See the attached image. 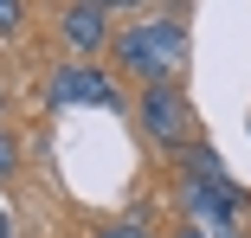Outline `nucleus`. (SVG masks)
Returning a JSON list of instances; mask_svg holds the SVG:
<instances>
[{
	"label": "nucleus",
	"instance_id": "obj_1",
	"mask_svg": "<svg viewBox=\"0 0 251 238\" xmlns=\"http://www.w3.org/2000/svg\"><path fill=\"white\" fill-rule=\"evenodd\" d=\"M110 45H116V65H129L142 84H180L187 65H193V39H187V26L168 20V13L135 20V26L116 32Z\"/></svg>",
	"mask_w": 251,
	"mask_h": 238
},
{
	"label": "nucleus",
	"instance_id": "obj_2",
	"mask_svg": "<svg viewBox=\"0 0 251 238\" xmlns=\"http://www.w3.org/2000/svg\"><path fill=\"white\" fill-rule=\"evenodd\" d=\"M135 122H142V135L155 142V148H168V155H180L187 142H200V135H193V97H187L180 84H142Z\"/></svg>",
	"mask_w": 251,
	"mask_h": 238
},
{
	"label": "nucleus",
	"instance_id": "obj_3",
	"mask_svg": "<svg viewBox=\"0 0 251 238\" xmlns=\"http://www.w3.org/2000/svg\"><path fill=\"white\" fill-rule=\"evenodd\" d=\"M180 213H187V232L200 238H238L245 232V193L238 187H213V180H193L180 174Z\"/></svg>",
	"mask_w": 251,
	"mask_h": 238
},
{
	"label": "nucleus",
	"instance_id": "obj_4",
	"mask_svg": "<svg viewBox=\"0 0 251 238\" xmlns=\"http://www.w3.org/2000/svg\"><path fill=\"white\" fill-rule=\"evenodd\" d=\"M116 110L123 103V90L110 84V71L103 65H90V58H65L58 71H52V110Z\"/></svg>",
	"mask_w": 251,
	"mask_h": 238
},
{
	"label": "nucleus",
	"instance_id": "obj_5",
	"mask_svg": "<svg viewBox=\"0 0 251 238\" xmlns=\"http://www.w3.org/2000/svg\"><path fill=\"white\" fill-rule=\"evenodd\" d=\"M58 39L71 45V58H97L116 32H110V13L97 7V0H71V7L58 13Z\"/></svg>",
	"mask_w": 251,
	"mask_h": 238
},
{
	"label": "nucleus",
	"instance_id": "obj_6",
	"mask_svg": "<svg viewBox=\"0 0 251 238\" xmlns=\"http://www.w3.org/2000/svg\"><path fill=\"white\" fill-rule=\"evenodd\" d=\"M103 238H155L142 225V213H129V219H116V225H103Z\"/></svg>",
	"mask_w": 251,
	"mask_h": 238
},
{
	"label": "nucleus",
	"instance_id": "obj_7",
	"mask_svg": "<svg viewBox=\"0 0 251 238\" xmlns=\"http://www.w3.org/2000/svg\"><path fill=\"white\" fill-rule=\"evenodd\" d=\"M26 26V0H0V32H20Z\"/></svg>",
	"mask_w": 251,
	"mask_h": 238
},
{
	"label": "nucleus",
	"instance_id": "obj_8",
	"mask_svg": "<svg viewBox=\"0 0 251 238\" xmlns=\"http://www.w3.org/2000/svg\"><path fill=\"white\" fill-rule=\"evenodd\" d=\"M13 167H20V142H13V135H7V129H0V180H7V174H13Z\"/></svg>",
	"mask_w": 251,
	"mask_h": 238
},
{
	"label": "nucleus",
	"instance_id": "obj_9",
	"mask_svg": "<svg viewBox=\"0 0 251 238\" xmlns=\"http://www.w3.org/2000/svg\"><path fill=\"white\" fill-rule=\"evenodd\" d=\"M0 238H20V232H13V213H7V200H0Z\"/></svg>",
	"mask_w": 251,
	"mask_h": 238
},
{
	"label": "nucleus",
	"instance_id": "obj_10",
	"mask_svg": "<svg viewBox=\"0 0 251 238\" xmlns=\"http://www.w3.org/2000/svg\"><path fill=\"white\" fill-rule=\"evenodd\" d=\"M103 13H116V7H148V0H97Z\"/></svg>",
	"mask_w": 251,
	"mask_h": 238
},
{
	"label": "nucleus",
	"instance_id": "obj_11",
	"mask_svg": "<svg viewBox=\"0 0 251 238\" xmlns=\"http://www.w3.org/2000/svg\"><path fill=\"white\" fill-rule=\"evenodd\" d=\"M180 238H200V232H187V225H180Z\"/></svg>",
	"mask_w": 251,
	"mask_h": 238
},
{
	"label": "nucleus",
	"instance_id": "obj_12",
	"mask_svg": "<svg viewBox=\"0 0 251 238\" xmlns=\"http://www.w3.org/2000/svg\"><path fill=\"white\" fill-rule=\"evenodd\" d=\"M0 116H7V97H0Z\"/></svg>",
	"mask_w": 251,
	"mask_h": 238
}]
</instances>
